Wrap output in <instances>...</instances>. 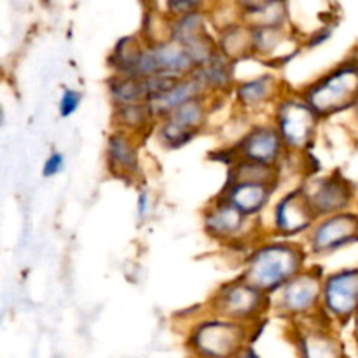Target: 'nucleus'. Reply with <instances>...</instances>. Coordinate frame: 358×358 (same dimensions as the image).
Wrapping results in <instances>:
<instances>
[{
	"label": "nucleus",
	"mask_w": 358,
	"mask_h": 358,
	"mask_svg": "<svg viewBox=\"0 0 358 358\" xmlns=\"http://www.w3.org/2000/svg\"><path fill=\"white\" fill-rule=\"evenodd\" d=\"M301 98L318 117L339 114L353 107L358 100V66L348 59L310 84Z\"/></svg>",
	"instance_id": "nucleus-2"
},
{
	"label": "nucleus",
	"mask_w": 358,
	"mask_h": 358,
	"mask_svg": "<svg viewBox=\"0 0 358 358\" xmlns=\"http://www.w3.org/2000/svg\"><path fill=\"white\" fill-rule=\"evenodd\" d=\"M318 115L303 98H285L276 107V129L289 149H304L313 140Z\"/></svg>",
	"instance_id": "nucleus-5"
},
{
	"label": "nucleus",
	"mask_w": 358,
	"mask_h": 358,
	"mask_svg": "<svg viewBox=\"0 0 358 358\" xmlns=\"http://www.w3.org/2000/svg\"><path fill=\"white\" fill-rule=\"evenodd\" d=\"M247 341V325L213 318L199 322L191 334V348L199 358H236Z\"/></svg>",
	"instance_id": "nucleus-3"
},
{
	"label": "nucleus",
	"mask_w": 358,
	"mask_h": 358,
	"mask_svg": "<svg viewBox=\"0 0 358 358\" xmlns=\"http://www.w3.org/2000/svg\"><path fill=\"white\" fill-rule=\"evenodd\" d=\"M355 107H357V112H358V100H357V105H355Z\"/></svg>",
	"instance_id": "nucleus-30"
},
{
	"label": "nucleus",
	"mask_w": 358,
	"mask_h": 358,
	"mask_svg": "<svg viewBox=\"0 0 358 358\" xmlns=\"http://www.w3.org/2000/svg\"><path fill=\"white\" fill-rule=\"evenodd\" d=\"M317 213L311 208L303 189L283 196L275 210V229L282 236H296L313 226Z\"/></svg>",
	"instance_id": "nucleus-11"
},
{
	"label": "nucleus",
	"mask_w": 358,
	"mask_h": 358,
	"mask_svg": "<svg viewBox=\"0 0 358 358\" xmlns=\"http://www.w3.org/2000/svg\"><path fill=\"white\" fill-rule=\"evenodd\" d=\"M107 159L110 171L115 175H135L138 171V150L124 131H115L108 136Z\"/></svg>",
	"instance_id": "nucleus-15"
},
{
	"label": "nucleus",
	"mask_w": 358,
	"mask_h": 358,
	"mask_svg": "<svg viewBox=\"0 0 358 358\" xmlns=\"http://www.w3.org/2000/svg\"><path fill=\"white\" fill-rule=\"evenodd\" d=\"M304 257L306 254L297 245L266 243L250 255L243 278L261 292H276L303 273Z\"/></svg>",
	"instance_id": "nucleus-1"
},
{
	"label": "nucleus",
	"mask_w": 358,
	"mask_h": 358,
	"mask_svg": "<svg viewBox=\"0 0 358 358\" xmlns=\"http://www.w3.org/2000/svg\"><path fill=\"white\" fill-rule=\"evenodd\" d=\"M350 62H352V63H355V65L358 66V45H357L355 49H353L352 56H350Z\"/></svg>",
	"instance_id": "nucleus-29"
},
{
	"label": "nucleus",
	"mask_w": 358,
	"mask_h": 358,
	"mask_svg": "<svg viewBox=\"0 0 358 358\" xmlns=\"http://www.w3.org/2000/svg\"><path fill=\"white\" fill-rule=\"evenodd\" d=\"M203 222L208 234H212L213 238H236V234H240V231L245 227L247 217L241 215L234 206L219 198L205 212Z\"/></svg>",
	"instance_id": "nucleus-14"
},
{
	"label": "nucleus",
	"mask_w": 358,
	"mask_h": 358,
	"mask_svg": "<svg viewBox=\"0 0 358 358\" xmlns=\"http://www.w3.org/2000/svg\"><path fill=\"white\" fill-rule=\"evenodd\" d=\"M299 352L303 358H343V346L325 331H310L301 336Z\"/></svg>",
	"instance_id": "nucleus-18"
},
{
	"label": "nucleus",
	"mask_w": 358,
	"mask_h": 358,
	"mask_svg": "<svg viewBox=\"0 0 358 358\" xmlns=\"http://www.w3.org/2000/svg\"><path fill=\"white\" fill-rule=\"evenodd\" d=\"M63 166H65V157L59 152H52L51 156L45 159L44 166H42V175L48 178L55 177V175H58L59 171L63 170Z\"/></svg>",
	"instance_id": "nucleus-25"
},
{
	"label": "nucleus",
	"mask_w": 358,
	"mask_h": 358,
	"mask_svg": "<svg viewBox=\"0 0 358 358\" xmlns=\"http://www.w3.org/2000/svg\"><path fill=\"white\" fill-rule=\"evenodd\" d=\"M206 119V105L205 98H196V100L187 101V103L180 105L177 110L171 112L166 119L170 124L177 126V128L184 129V131L191 133V135H198L199 129L203 128Z\"/></svg>",
	"instance_id": "nucleus-19"
},
{
	"label": "nucleus",
	"mask_w": 358,
	"mask_h": 358,
	"mask_svg": "<svg viewBox=\"0 0 358 358\" xmlns=\"http://www.w3.org/2000/svg\"><path fill=\"white\" fill-rule=\"evenodd\" d=\"M80 100H83V94L76 90H65L63 91L62 98H59V114L63 117H69L73 112L79 108Z\"/></svg>",
	"instance_id": "nucleus-24"
},
{
	"label": "nucleus",
	"mask_w": 358,
	"mask_h": 358,
	"mask_svg": "<svg viewBox=\"0 0 358 358\" xmlns=\"http://www.w3.org/2000/svg\"><path fill=\"white\" fill-rule=\"evenodd\" d=\"M301 189L306 194L317 217H331L346 212V208L352 205L353 194H355L352 184L341 175L336 173L310 182L306 187Z\"/></svg>",
	"instance_id": "nucleus-6"
},
{
	"label": "nucleus",
	"mask_w": 358,
	"mask_h": 358,
	"mask_svg": "<svg viewBox=\"0 0 358 358\" xmlns=\"http://www.w3.org/2000/svg\"><path fill=\"white\" fill-rule=\"evenodd\" d=\"M149 208H150V198L147 192H142V194L138 196V215L143 217L149 213Z\"/></svg>",
	"instance_id": "nucleus-27"
},
{
	"label": "nucleus",
	"mask_w": 358,
	"mask_h": 358,
	"mask_svg": "<svg viewBox=\"0 0 358 358\" xmlns=\"http://www.w3.org/2000/svg\"><path fill=\"white\" fill-rule=\"evenodd\" d=\"M152 117L149 112V107L145 103L138 105H122L115 110V121L119 122L121 128L126 129H140L147 126L149 119Z\"/></svg>",
	"instance_id": "nucleus-23"
},
{
	"label": "nucleus",
	"mask_w": 358,
	"mask_h": 358,
	"mask_svg": "<svg viewBox=\"0 0 358 358\" xmlns=\"http://www.w3.org/2000/svg\"><path fill=\"white\" fill-rule=\"evenodd\" d=\"M278 93V80L273 76H259L255 79L247 80L236 86V100L243 107H257V105L266 103Z\"/></svg>",
	"instance_id": "nucleus-17"
},
{
	"label": "nucleus",
	"mask_w": 358,
	"mask_h": 358,
	"mask_svg": "<svg viewBox=\"0 0 358 358\" xmlns=\"http://www.w3.org/2000/svg\"><path fill=\"white\" fill-rule=\"evenodd\" d=\"M264 303L266 294L243 278L220 287L213 297V311L226 320L245 324L262 313Z\"/></svg>",
	"instance_id": "nucleus-4"
},
{
	"label": "nucleus",
	"mask_w": 358,
	"mask_h": 358,
	"mask_svg": "<svg viewBox=\"0 0 358 358\" xmlns=\"http://www.w3.org/2000/svg\"><path fill=\"white\" fill-rule=\"evenodd\" d=\"M227 182L229 184H234V182H248V184L276 185V171L273 166L238 159V163L229 170Z\"/></svg>",
	"instance_id": "nucleus-20"
},
{
	"label": "nucleus",
	"mask_w": 358,
	"mask_h": 358,
	"mask_svg": "<svg viewBox=\"0 0 358 358\" xmlns=\"http://www.w3.org/2000/svg\"><path fill=\"white\" fill-rule=\"evenodd\" d=\"M236 358H259V357H257V353L252 352V350H245V352H241Z\"/></svg>",
	"instance_id": "nucleus-28"
},
{
	"label": "nucleus",
	"mask_w": 358,
	"mask_h": 358,
	"mask_svg": "<svg viewBox=\"0 0 358 358\" xmlns=\"http://www.w3.org/2000/svg\"><path fill=\"white\" fill-rule=\"evenodd\" d=\"M166 7L175 17H182V16H187V14L198 13L199 3L198 2H168Z\"/></svg>",
	"instance_id": "nucleus-26"
},
{
	"label": "nucleus",
	"mask_w": 358,
	"mask_h": 358,
	"mask_svg": "<svg viewBox=\"0 0 358 358\" xmlns=\"http://www.w3.org/2000/svg\"><path fill=\"white\" fill-rule=\"evenodd\" d=\"M220 52L227 59L236 58V56L240 58L248 52H254L250 28L241 27V24H231V27L224 28L222 38H220Z\"/></svg>",
	"instance_id": "nucleus-21"
},
{
	"label": "nucleus",
	"mask_w": 358,
	"mask_h": 358,
	"mask_svg": "<svg viewBox=\"0 0 358 358\" xmlns=\"http://www.w3.org/2000/svg\"><path fill=\"white\" fill-rule=\"evenodd\" d=\"M110 96L117 107L122 105H138L149 101V91H147L145 79L128 76H117L115 73L108 84Z\"/></svg>",
	"instance_id": "nucleus-16"
},
{
	"label": "nucleus",
	"mask_w": 358,
	"mask_h": 358,
	"mask_svg": "<svg viewBox=\"0 0 358 358\" xmlns=\"http://www.w3.org/2000/svg\"><path fill=\"white\" fill-rule=\"evenodd\" d=\"M358 238V215L343 212L325 217L317 224L310 236V248L313 254H331Z\"/></svg>",
	"instance_id": "nucleus-8"
},
{
	"label": "nucleus",
	"mask_w": 358,
	"mask_h": 358,
	"mask_svg": "<svg viewBox=\"0 0 358 358\" xmlns=\"http://www.w3.org/2000/svg\"><path fill=\"white\" fill-rule=\"evenodd\" d=\"M205 91L206 87L203 86L201 80L192 73V76L177 80V83H175L170 90L164 91L161 96L149 101L147 107H149V112L152 117L166 119L168 115L173 110H177L180 105L187 103V101L191 100H196V98H201L203 94H205Z\"/></svg>",
	"instance_id": "nucleus-13"
},
{
	"label": "nucleus",
	"mask_w": 358,
	"mask_h": 358,
	"mask_svg": "<svg viewBox=\"0 0 358 358\" xmlns=\"http://www.w3.org/2000/svg\"><path fill=\"white\" fill-rule=\"evenodd\" d=\"M324 294V282L313 273H301L280 290L278 310L283 313L308 315L318 308Z\"/></svg>",
	"instance_id": "nucleus-10"
},
{
	"label": "nucleus",
	"mask_w": 358,
	"mask_h": 358,
	"mask_svg": "<svg viewBox=\"0 0 358 358\" xmlns=\"http://www.w3.org/2000/svg\"><path fill=\"white\" fill-rule=\"evenodd\" d=\"M194 76L201 80L203 86L206 87V91H220L231 84V69L229 65H227V58L222 52H217L215 58L210 63H206L205 66L196 70Z\"/></svg>",
	"instance_id": "nucleus-22"
},
{
	"label": "nucleus",
	"mask_w": 358,
	"mask_h": 358,
	"mask_svg": "<svg viewBox=\"0 0 358 358\" xmlns=\"http://www.w3.org/2000/svg\"><path fill=\"white\" fill-rule=\"evenodd\" d=\"M322 303L325 311L339 320L358 313V268L343 269L324 282Z\"/></svg>",
	"instance_id": "nucleus-7"
},
{
	"label": "nucleus",
	"mask_w": 358,
	"mask_h": 358,
	"mask_svg": "<svg viewBox=\"0 0 358 358\" xmlns=\"http://www.w3.org/2000/svg\"><path fill=\"white\" fill-rule=\"evenodd\" d=\"M275 189L276 185L269 184H248V182L229 184L227 182L219 198L229 203L241 215L248 219V217L261 213L268 206Z\"/></svg>",
	"instance_id": "nucleus-12"
},
{
	"label": "nucleus",
	"mask_w": 358,
	"mask_h": 358,
	"mask_svg": "<svg viewBox=\"0 0 358 358\" xmlns=\"http://www.w3.org/2000/svg\"><path fill=\"white\" fill-rule=\"evenodd\" d=\"M285 143L276 126H254L234 147L238 159L275 166L282 157Z\"/></svg>",
	"instance_id": "nucleus-9"
}]
</instances>
